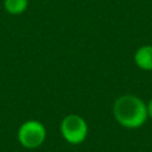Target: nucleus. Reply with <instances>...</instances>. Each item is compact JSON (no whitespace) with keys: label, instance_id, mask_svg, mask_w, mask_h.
I'll return each instance as SVG.
<instances>
[{"label":"nucleus","instance_id":"nucleus-4","mask_svg":"<svg viewBox=\"0 0 152 152\" xmlns=\"http://www.w3.org/2000/svg\"><path fill=\"white\" fill-rule=\"evenodd\" d=\"M135 65L145 71H152V45H142L134 53Z\"/></svg>","mask_w":152,"mask_h":152},{"label":"nucleus","instance_id":"nucleus-1","mask_svg":"<svg viewBox=\"0 0 152 152\" xmlns=\"http://www.w3.org/2000/svg\"><path fill=\"white\" fill-rule=\"evenodd\" d=\"M113 115L119 125L128 129L141 127L147 120L146 103L137 95L119 96L113 104Z\"/></svg>","mask_w":152,"mask_h":152},{"label":"nucleus","instance_id":"nucleus-5","mask_svg":"<svg viewBox=\"0 0 152 152\" xmlns=\"http://www.w3.org/2000/svg\"><path fill=\"white\" fill-rule=\"evenodd\" d=\"M27 6H28V0H5L4 1V7L6 12L13 15L24 13Z\"/></svg>","mask_w":152,"mask_h":152},{"label":"nucleus","instance_id":"nucleus-2","mask_svg":"<svg viewBox=\"0 0 152 152\" xmlns=\"http://www.w3.org/2000/svg\"><path fill=\"white\" fill-rule=\"evenodd\" d=\"M18 141L27 150L40 147L46 139V128L38 120H27L18 129Z\"/></svg>","mask_w":152,"mask_h":152},{"label":"nucleus","instance_id":"nucleus-6","mask_svg":"<svg viewBox=\"0 0 152 152\" xmlns=\"http://www.w3.org/2000/svg\"><path fill=\"white\" fill-rule=\"evenodd\" d=\"M146 108H147V116L152 119V97L148 100V102L146 103Z\"/></svg>","mask_w":152,"mask_h":152},{"label":"nucleus","instance_id":"nucleus-3","mask_svg":"<svg viewBox=\"0 0 152 152\" xmlns=\"http://www.w3.org/2000/svg\"><path fill=\"white\" fill-rule=\"evenodd\" d=\"M61 134L63 139L71 144H82L88 135V124L78 114H68L61 122Z\"/></svg>","mask_w":152,"mask_h":152}]
</instances>
